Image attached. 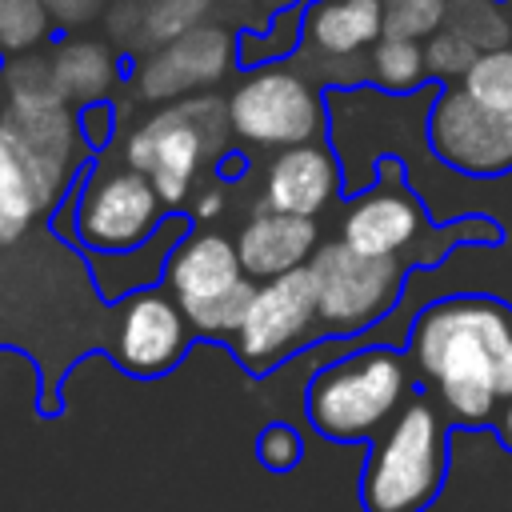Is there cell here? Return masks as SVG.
Segmentation results:
<instances>
[{
	"label": "cell",
	"instance_id": "cell-4",
	"mask_svg": "<svg viewBox=\"0 0 512 512\" xmlns=\"http://www.w3.org/2000/svg\"><path fill=\"white\" fill-rule=\"evenodd\" d=\"M408 360L396 348L372 344L328 368L308 384V424L340 444L368 440L392 424V416L412 400L408 396Z\"/></svg>",
	"mask_w": 512,
	"mask_h": 512
},
{
	"label": "cell",
	"instance_id": "cell-29",
	"mask_svg": "<svg viewBox=\"0 0 512 512\" xmlns=\"http://www.w3.org/2000/svg\"><path fill=\"white\" fill-rule=\"evenodd\" d=\"M220 208H224V192L212 188V192H204V196L192 204V216H196V220H212Z\"/></svg>",
	"mask_w": 512,
	"mask_h": 512
},
{
	"label": "cell",
	"instance_id": "cell-22",
	"mask_svg": "<svg viewBox=\"0 0 512 512\" xmlns=\"http://www.w3.org/2000/svg\"><path fill=\"white\" fill-rule=\"evenodd\" d=\"M52 12L44 0H0V56H28L52 40Z\"/></svg>",
	"mask_w": 512,
	"mask_h": 512
},
{
	"label": "cell",
	"instance_id": "cell-30",
	"mask_svg": "<svg viewBox=\"0 0 512 512\" xmlns=\"http://www.w3.org/2000/svg\"><path fill=\"white\" fill-rule=\"evenodd\" d=\"M240 172H244V156H240V152H228V156H220V160H216V176L236 180Z\"/></svg>",
	"mask_w": 512,
	"mask_h": 512
},
{
	"label": "cell",
	"instance_id": "cell-18",
	"mask_svg": "<svg viewBox=\"0 0 512 512\" xmlns=\"http://www.w3.org/2000/svg\"><path fill=\"white\" fill-rule=\"evenodd\" d=\"M212 0H116L108 8V32L128 48H164L204 24Z\"/></svg>",
	"mask_w": 512,
	"mask_h": 512
},
{
	"label": "cell",
	"instance_id": "cell-20",
	"mask_svg": "<svg viewBox=\"0 0 512 512\" xmlns=\"http://www.w3.org/2000/svg\"><path fill=\"white\" fill-rule=\"evenodd\" d=\"M304 8L308 4L288 0V4H280L268 16V28L264 32L240 28L236 32V60H240V68H264V64L296 52L304 44Z\"/></svg>",
	"mask_w": 512,
	"mask_h": 512
},
{
	"label": "cell",
	"instance_id": "cell-28",
	"mask_svg": "<svg viewBox=\"0 0 512 512\" xmlns=\"http://www.w3.org/2000/svg\"><path fill=\"white\" fill-rule=\"evenodd\" d=\"M44 4L60 28H80V24L96 20L100 12H108V0H44Z\"/></svg>",
	"mask_w": 512,
	"mask_h": 512
},
{
	"label": "cell",
	"instance_id": "cell-3",
	"mask_svg": "<svg viewBox=\"0 0 512 512\" xmlns=\"http://www.w3.org/2000/svg\"><path fill=\"white\" fill-rule=\"evenodd\" d=\"M448 472L444 412L428 396H412L384 432H376L364 476L360 504L364 512H424Z\"/></svg>",
	"mask_w": 512,
	"mask_h": 512
},
{
	"label": "cell",
	"instance_id": "cell-26",
	"mask_svg": "<svg viewBox=\"0 0 512 512\" xmlns=\"http://www.w3.org/2000/svg\"><path fill=\"white\" fill-rule=\"evenodd\" d=\"M304 456V440L292 424H268L260 436H256V460L272 472H288L296 468Z\"/></svg>",
	"mask_w": 512,
	"mask_h": 512
},
{
	"label": "cell",
	"instance_id": "cell-2",
	"mask_svg": "<svg viewBox=\"0 0 512 512\" xmlns=\"http://www.w3.org/2000/svg\"><path fill=\"white\" fill-rule=\"evenodd\" d=\"M88 140L64 100H4L0 108V244L20 240L72 188Z\"/></svg>",
	"mask_w": 512,
	"mask_h": 512
},
{
	"label": "cell",
	"instance_id": "cell-16",
	"mask_svg": "<svg viewBox=\"0 0 512 512\" xmlns=\"http://www.w3.org/2000/svg\"><path fill=\"white\" fill-rule=\"evenodd\" d=\"M316 248H320L316 220L272 212V208H260L256 216H248V224L236 236L240 264H244L248 280H260V284L288 276L296 268H308Z\"/></svg>",
	"mask_w": 512,
	"mask_h": 512
},
{
	"label": "cell",
	"instance_id": "cell-10",
	"mask_svg": "<svg viewBox=\"0 0 512 512\" xmlns=\"http://www.w3.org/2000/svg\"><path fill=\"white\" fill-rule=\"evenodd\" d=\"M320 328L312 272L296 268L288 276L264 280L252 292V304L232 336V352L248 372H268L292 356Z\"/></svg>",
	"mask_w": 512,
	"mask_h": 512
},
{
	"label": "cell",
	"instance_id": "cell-23",
	"mask_svg": "<svg viewBox=\"0 0 512 512\" xmlns=\"http://www.w3.org/2000/svg\"><path fill=\"white\" fill-rule=\"evenodd\" d=\"M460 88L472 100H480L484 108L512 112V44L480 52L476 64L464 72V84Z\"/></svg>",
	"mask_w": 512,
	"mask_h": 512
},
{
	"label": "cell",
	"instance_id": "cell-9",
	"mask_svg": "<svg viewBox=\"0 0 512 512\" xmlns=\"http://www.w3.org/2000/svg\"><path fill=\"white\" fill-rule=\"evenodd\" d=\"M228 124L240 140L284 152L312 144L324 132V100L304 72L288 64H264L232 88Z\"/></svg>",
	"mask_w": 512,
	"mask_h": 512
},
{
	"label": "cell",
	"instance_id": "cell-27",
	"mask_svg": "<svg viewBox=\"0 0 512 512\" xmlns=\"http://www.w3.org/2000/svg\"><path fill=\"white\" fill-rule=\"evenodd\" d=\"M76 112H80V132H84L88 148H92V152H100V148L108 144L112 128H116V116H112V108L100 100V104H84V108H76Z\"/></svg>",
	"mask_w": 512,
	"mask_h": 512
},
{
	"label": "cell",
	"instance_id": "cell-15",
	"mask_svg": "<svg viewBox=\"0 0 512 512\" xmlns=\"http://www.w3.org/2000/svg\"><path fill=\"white\" fill-rule=\"evenodd\" d=\"M340 192V164L324 144H296L276 152L264 176V208L316 220Z\"/></svg>",
	"mask_w": 512,
	"mask_h": 512
},
{
	"label": "cell",
	"instance_id": "cell-11",
	"mask_svg": "<svg viewBox=\"0 0 512 512\" xmlns=\"http://www.w3.org/2000/svg\"><path fill=\"white\" fill-rule=\"evenodd\" d=\"M432 152L468 176L512 172V112L484 108L464 88H444L428 112Z\"/></svg>",
	"mask_w": 512,
	"mask_h": 512
},
{
	"label": "cell",
	"instance_id": "cell-24",
	"mask_svg": "<svg viewBox=\"0 0 512 512\" xmlns=\"http://www.w3.org/2000/svg\"><path fill=\"white\" fill-rule=\"evenodd\" d=\"M452 0H384V36L424 40L448 24Z\"/></svg>",
	"mask_w": 512,
	"mask_h": 512
},
{
	"label": "cell",
	"instance_id": "cell-7",
	"mask_svg": "<svg viewBox=\"0 0 512 512\" xmlns=\"http://www.w3.org/2000/svg\"><path fill=\"white\" fill-rule=\"evenodd\" d=\"M164 196L156 184L124 164L88 172L72 200V236L88 252H132L164 228Z\"/></svg>",
	"mask_w": 512,
	"mask_h": 512
},
{
	"label": "cell",
	"instance_id": "cell-8",
	"mask_svg": "<svg viewBox=\"0 0 512 512\" xmlns=\"http://www.w3.org/2000/svg\"><path fill=\"white\" fill-rule=\"evenodd\" d=\"M308 272L316 288L320 328L336 336L372 328L384 312H392V304L400 300V284H404L400 256H364L348 248L344 240L320 244Z\"/></svg>",
	"mask_w": 512,
	"mask_h": 512
},
{
	"label": "cell",
	"instance_id": "cell-31",
	"mask_svg": "<svg viewBox=\"0 0 512 512\" xmlns=\"http://www.w3.org/2000/svg\"><path fill=\"white\" fill-rule=\"evenodd\" d=\"M496 432H500L504 448H512V400L500 408V416H496Z\"/></svg>",
	"mask_w": 512,
	"mask_h": 512
},
{
	"label": "cell",
	"instance_id": "cell-25",
	"mask_svg": "<svg viewBox=\"0 0 512 512\" xmlns=\"http://www.w3.org/2000/svg\"><path fill=\"white\" fill-rule=\"evenodd\" d=\"M424 56H428V72H432V76H444V80L460 76V80H464V72H468V68L476 64V56H480V44H476L472 36H464L460 28L444 24L436 36H428Z\"/></svg>",
	"mask_w": 512,
	"mask_h": 512
},
{
	"label": "cell",
	"instance_id": "cell-13",
	"mask_svg": "<svg viewBox=\"0 0 512 512\" xmlns=\"http://www.w3.org/2000/svg\"><path fill=\"white\" fill-rule=\"evenodd\" d=\"M188 336H192V324L176 304V296L164 288H140L120 308L112 356L132 376H160L180 364Z\"/></svg>",
	"mask_w": 512,
	"mask_h": 512
},
{
	"label": "cell",
	"instance_id": "cell-12",
	"mask_svg": "<svg viewBox=\"0 0 512 512\" xmlns=\"http://www.w3.org/2000/svg\"><path fill=\"white\" fill-rule=\"evenodd\" d=\"M228 68H240L236 60V32L220 24H200L188 36L152 48L136 64V92L152 104L188 100L192 92L224 80Z\"/></svg>",
	"mask_w": 512,
	"mask_h": 512
},
{
	"label": "cell",
	"instance_id": "cell-14",
	"mask_svg": "<svg viewBox=\"0 0 512 512\" xmlns=\"http://www.w3.org/2000/svg\"><path fill=\"white\" fill-rule=\"evenodd\" d=\"M424 232V208L400 176L396 160L380 164V180L364 188L340 224V240L364 256H400Z\"/></svg>",
	"mask_w": 512,
	"mask_h": 512
},
{
	"label": "cell",
	"instance_id": "cell-19",
	"mask_svg": "<svg viewBox=\"0 0 512 512\" xmlns=\"http://www.w3.org/2000/svg\"><path fill=\"white\" fill-rule=\"evenodd\" d=\"M48 64H52V80L64 104H80V108L100 104L120 76L116 56L108 52V44H96V40H60Z\"/></svg>",
	"mask_w": 512,
	"mask_h": 512
},
{
	"label": "cell",
	"instance_id": "cell-17",
	"mask_svg": "<svg viewBox=\"0 0 512 512\" xmlns=\"http://www.w3.org/2000/svg\"><path fill=\"white\" fill-rule=\"evenodd\" d=\"M384 36V0H316L304 8V44L320 60H356Z\"/></svg>",
	"mask_w": 512,
	"mask_h": 512
},
{
	"label": "cell",
	"instance_id": "cell-1",
	"mask_svg": "<svg viewBox=\"0 0 512 512\" xmlns=\"http://www.w3.org/2000/svg\"><path fill=\"white\" fill-rule=\"evenodd\" d=\"M408 360L448 420L496 424L512 400V308L492 296L436 300L412 320Z\"/></svg>",
	"mask_w": 512,
	"mask_h": 512
},
{
	"label": "cell",
	"instance_id": "cell-21",
	"mask_svg": "<svg viewBox=\"0 0 512 512\" xmlns=\"http://www.w3.org/2000/svg\"><path fill=\"white\" fill-rule=\"evenodd\" d=\"M368 72L384 92H416L428 76V56L420 40L408 36H380L368 52Z\"/></svg>",
	"mask_w": 512,
	"mask_h": 512
},
{
	"label": "cell",
	"instance_id": "cell-5",
	"mask_svg": "<svg viewBox=\"0 0 512 512\" xmlns=\"http://www.w3.org/2000/svg\"><path fill=\"white\" fill-rule=\"evenodd\" d=\"M224 128L228 124V104L216 96H188L172 100L160 112H152L124 144V160L140 168L164 204H180L200 172L204 160H220L224 148Z\"/></svg>",
	"mask_w": 512,
	"mask_h": 512
},
{
	"label": "cell",
	"instance_id": "cell-6",
	"mask_svg": "<svg viewBox=\"0 0 512 512\" xmlns=\"http://www.w3.org/2000/svg\"><path fill=\"white\" fill-rule=\"evenodd\" d=\"M164 284L184 308L192 332L200 336H236L256 284L248 280L236 240L224 232H188L168 264H164Z\"/></svg>",
	"mask_w": 512,
	"mask_h": 512
}]
</instances>
